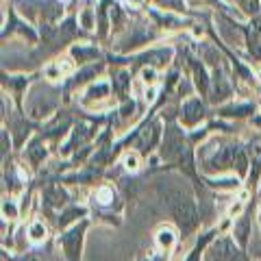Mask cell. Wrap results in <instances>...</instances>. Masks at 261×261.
Instances as JSON below:
<instances>
[{
	"label": "cell",
	"mask_w": 261,
	"mask_h": 261,
	"mask_svg": "<svg viewBox=\"0 0 261 261\" xmlns=\"http://www.w3.org/2000/svg\"><path fill=\"white\" fill-rule=\"evenodd\" d=\"M170 207H172V214L176 218V222L181 224L185 231H192L198 222V216H196V209H194V202L187 198L185 194H176L172 200H170Z\"/></svg>",
	"instance_id": "1"
},
{
	"label": "cell",
	"mask_w": 261,
	"mask_h": 261,
	"mask_svg": "<svg viewBox=\"0 0 261 261\" xmlns=\"http://www.w3.org/2000/svg\"><path fill=\"white\" fill-rule=\"evenodd\" d=\"M83 231H85V224H81L76 228H72L70 233H65L61 235V240L59 244L63 246V252H65V257H68L70 261H79V255H81V240H83Z\"/></svg>",
	"instance_id": "2"
},
{
	"label": "cell",
	"mask_w": 261,
	"mask_h": 261,
	"mask_svg": "<svg viewBox=\"0 0 261 261\" xmlns=\"http://www.w3.org/2000/svg\"><path fill=\"white\" fill-rule=\"evenodd\" d=\"M238 257H240V252L235 248V244L226 238L214 244V248H211V259L214 261H235Z\"/></svg>",
	"instance_id": "3"
},
{
	"label": "cell",
	"mask_w": 261,
	"mask_h": 261,
	"mask_svg": "<svg viewBox=\"0 0 261 261\" xmlns=\"http://www.w3.org/2000/svg\"><path fill=\"white\" fill-rule=\"evenodd\" d=\"M157 242H159L161 248H172V244H174V233L170 231V228H161L159 235H157Z\"/></svg>",
	"instance_id": "4"
},
{
	"label": "cell",
	"mask_w": 261,
	"mask_h": 261,
	"mask_svg": "<svg viewBox=\"0 0 261 261\" xmlns=\"http://www.w3.org/2000/svg\"><path fill=\"white\" fill-rule=\"evenodd\" d=\"M29 235H31L33 242H42L46 238V226L42 222H33L31 228H29Z\"/></svg>",
	"instance_id": "5"
},
{
	"label": "cell",
	"mask_w": 261,
	"mask_h": 261,
	"mask_svg": "<svg viewBox=\"0 0 261 261\" xmlns=\"http://www.w3.org/2000/svg\"><path fill=\"white\" fill-rule=\"evenodd\" d=\"M235 235H238V242L240 244H246V238H248V220H242L235 228Z\"/></svg>",
	"instance_id": "6"
},
{
	"label": "cell",
	"mask_w": 261,
	"mask_h": 261,
	"mask_svg": "<svg viewBox=\"0 0 261 261\" xmlns=\"http://www.w3.org/2000/svg\"><path fill=\"white\" fill-rule=\"evenodd\" d=\"M124 166H126V170H130V172H135V170L140 168V157H137L135 152H128L124 157Z\"/></svg>",
	"instance_id": "7"
},
{
	"label": "cell",
	"mask_w": 261,
	"mask_h": 261,
	"mask_svg": "<svg viewBox=\"0 0 261 261\" xmlns=\"http://www.w3.org/2000/svg\"><path fill=\"white\" fill-rule=\"evenodd\" d=\"M207 242H209V238H205V240H202V242L198 244V246L194 248V252L190 255V259H187V261H200V252H202V248H205V244H207Z\"/></svg>",
	"instance_id": "8"
},
{
	"label": "cell",
	"mask_w": 261,
	"mask_h": 261,
	"mask_svg": "<svg viewBox=\"0 0 261 261\" xmlns=\"http://www.w3.org/2000/svg\"><path fill=\"white\" fill-rule=\"evenodd\" d=\"M72 68H74V65L70 63V59H61L59 63H57V70H59L61 74H68V72H72Z\"/></svg>",
	"instance_id": "9"
},
{
	"label": "cell",
	"mask_w": 261,
	"mask_h": 261,
	"mask_svg": "<svg viewBox=\"0 0 261 261\" xmlns=\"http://www.w3.org/2000/svg\"><path fill=\"white\" fill-rule=\"evenodd\" d=\"M142 79H144V83H152V81H154V70L152 68H146L142 72Z\"/></svg>",
	"instance_id": "10"
},
{
	"label": "cell",
	"mask_w": 261,
	"mask_h": 261,
	"mask_svg": "<svg viewBox=\"0 0 261 261\" xmlns=\"http://www.w3.org/2000/svg\"><path fill=\"white\" fill-rule=\"evenodd\" d=\"M111 198V192L109 190H100V202H109Z\"/></svg>",
	"instance_id": "11"
},
{
	"label": "cell",
	"mask_w": 261,
	"mask_h": 261,
	"mask_svg": "<svg viewBox=\"0 0 261 261\" xmlns=\"http://www.w3.org/2000/svg\"><path fill=\"white\" fill-rule=\"evenodd\" d=\"M154 96H157V89H148V92H146V100L152 102V100H154Z\"/></svg>",
	"instance_id": "12"
},
{
	"label": "cell",
	"mask_w": 261,
	"mask_h": 261,
	"mask_svg": "<svg viewBox=\"0 0 261 261\" xmlns=\"http://www.w3.org/2000/svg\"><path fill=\"white\" fill-rule=\"evenodd\" d=\"M22 261H42V257H39V255H27Z\"/></svg>",
	"instance_id": "13"
},
{
	"label": "cell",
	"mask_w": 261,
	"mask_h": 261,
	"mask_svg": "<svg viewBox=\"0 0 261 261\" xmlns=\"http://www.w3.org/2000/svg\"><path fill=\"white\" fill-rule=\"evenodd\" d=\"M257 76H259V81H261V68H259V70H257Z\"/></svg>",
	"instance_id": "14"
},
{
	"label": "cell",
	"mask_w": 261,
	"mask_h": 261,
	"mask_svg": "<svg viewBox=\"0 0 261 261\" xmlns=\"http://www.w3.org/2000/svg\"><path fill=\"white\" fill-rule=\"evenodd\" d=\"M133 3H140V0H133Z\"/></svg>",
	"instance_id": "15"
}]
</instances>
